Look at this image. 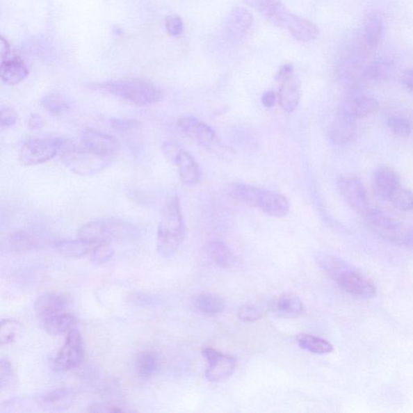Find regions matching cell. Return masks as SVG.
I'll return each mask as SVG.
<instances>
[{"label":"cell","instance_id":"6da1fadb","mask_svg":"<svg viewBox=\"0 0 413 413\" xmlns=\"http://www.w3.org/2000/svg\"><path fill=\"white\" fill-rule=\"evenodd\" d=\"M186 234L182 209L177 195L171 196L161 211L157 234V250L163 258L173 257L183 244Z\"/></svg>","mask_w":413,"mask_h":413},{"label":"cell","instance_id":"7a4b0ae2","mask_svg":"<svg viewBox=\"0 0 413 413\" xmlns=\"http://www.w3.org/2000/svg\"><path fill=\"white\" fill-rule=\"evenodd\" d=\"M319 263L330 278L347 293L366 300L375 296L374 284L346 261L335 256L324 255L321 257Z\"/></svg>","mask_w":413,"mask_h":413},{"label":"cell","instance_id":"3957f363","mask_svg":"<svg viewBox=\"0 0 413 413\" xmlns=\"http://www.w3.org/2000/svg\"><path fill=\"white\" fill-rule=\"evenodd\" d=\"M95 88L138 106L158 104L163 98L157 86L140 79H111L95 84Z\"/></svg>","mask_w":413,"mask_h":413},{"label":"cell","instance_id":"277c9868","mask_svg":"<svg viewBox=\"0 0 413 413\" xmlns=\"http://www.w3.org/2000/svg\"><path fill=\"white\" fill-rule=\"evenodd\" d=\"M231 194L241 202L259 209L271 218H283L290 210L289 201L286 196L274 191L236 183L231 186Z\"/></svg>","mask_w":413,"mask_h":413},{"label":"cell","instance_id":"5b68a950","mask_svg":"<svg viewBox=\"0 0 413 413\" xmlns=\"http://www.w3.org/2000/svg\"><path fill=\"white\" fill-rule=\"evenodd\" d=\"M138 229L132 224L118 218L98 219L85 224L78 238L92 245L135 238Z\"/></svg>","mask_w":413,"mask_h":413},{"label":"cell","instance_id":"8992f818","mask_svg":"<svg viewBox=\"0 0 413 413\" xmlns=\"http://www.w3.org/2000/svg\"><path fill=\"white\" fill-rule=\"evenodd\" d=\"M61 159L72 172L88 177L102 172L112 163L113 158L95 152L68 139L61 152Z\"/></svg>","mask_w":413,"mask_h":413},{"label":"cell","instance_id":"52a82bcc","mask_svg":"<svg viewBox=\"0 0 413 413\" xmlns=\"http://www.w3.org/2000/svg\"><path fill=\"white\" fill-rule=\"evenodd\" d=\"M67 140L62 138L30 139L19 150V162L27 166L47 163L61 154Z\"/></svg>","mask_w":413,"mask_h":413},{"label":"cell","instance_id":"ba28073f","mask_svg":"<svg viewBox=\"0 0 413 413\" xmlns=\"http://www.w3.org/2000/svg\"><path fill=\"white\" fill-rule=\"evenodd\" d=\"M279 83L278 99L281 108L286 113L295 112L300 100V90L295 77V68L291 64H285L275 75Z\"/></svg>","mask_w":413,"mask_h":413},{"label":"cell","instance_id":"9c48e42d","mask_svg":"<svg viewBox=\"0 0 413 413\" xmlns=\"http://www.w3.org/2000/svg\"><path fill=\"white\" fill-rule=\"evenodd\" d=\"M84 357V346L81 334L75 329L70 330L64 344L54 362L55 371L64 372L77 369Z\"/></svg>","mask_w":413,"mask_h":413},{"label":"cell","instance_id":"30bf717a","mask_svg":"<svg viewBox=\"0 0 413 413\" xmlns=\"http://www.w3.org/2000/svg\"><path fill=\"white\" fill-rule=\"evenodd\" d=\"M202 355L206 360L205 377L209 381H222L234 374L236 369L234 357L211 347H204Z\"/></svg>","mask_w":413,"mask_h":413},{"label":"cell","instance_id":"8fae6325","mask_svg":"<svg viewBox=\"0 0 413 413\" xmlns=\"http://www.w3.org/2000/svg\"><path fill=\"white\" fill-rule=\"evenodd\" d=\"M366 222L376 233L391 243L403 245L406 229L394 219L382 211L370 209L364 215Z\"/></svg>","mask_w":413,"mask_h":413},{"label":"cell","instance_id":"7c38bea8","mask_svg":"<svg viewBox=\"0 0 413 413\" xmlns=\"http://www.w3.org/2000/svg\"><path fill=\"white\" fill-rule=\"evenodd\" d=\"M337 188L342 197L353 210L362 216L370 209L369 198L364 184L359 178L341 177Z\"/></svg>","mask_w":413,"mask_h":413},{"label":"cell","instance_id":"4fadbf2b","mask_svg":"<svg viewBox=\"0 0 413 413\" xmlns=\"http://www.w3.org/2000/svg\"><path fill=\"white\" fill-rule=\"evenodd\" d=\"M178 125L188 137L206 149L219 145V139L214 129L209 124L193 117H184L178 120Z\"/></svg>","mask_w":413,"mask_h":413},{"label":"cell","instance_id":"5bb4252c","mask_svg":"<svg viewBox=\"0 0 413 413\" xmlns=\"http://www.w3.org/2000/svg\"><path fill=\"white\" fill-rule=\"evenodd\" d=\"M80 144L90 150L113 158L118 152L117 138L95 129H86L80 135Z\"/></svg>","mask_w":413,"mask_h":413},{"label":"cell","instance_id":"9a60e30c","mask_svg":"<svg viewBox=\"0 0 413 413\" xmlns=\"http://www.w3.org/2000/svg\"><path fill=\"white\" fill-rule=\"evenodd\" d=\"M244 3L277 27L285 28L291 14L282 0H244Z\"/></svg>","mask_w":413,"mask_h":413},{"label":"cell","instance_id":"2e32d148","mask_svg":"<svg viewBox=\"0 0 413 413\" xmlns=\"http://www.w3.org/2000/svg\"><path fill=\"white\" fill-rule=\"evenodd\" d=\"M253 24V15L248 9L236 7L232 10L225 25L226 37L231 42H238L248 33Z\"/></svg>","mask_w":413,"mask_h":413},{"label":"cell","instance_id":"e0dca14e","mask_svg":"<svg viewBox=\"0 0 413 413\" xmlns=\"http://www.w3.org/2000/svg\"><path fill=\"white\" fill-rule=\"evenodd\" d=\"M380 108L377 100L371 97H356L346 100L340 105L339 115L357 120L375 114Z\"/></svg>","mask_w":413,"mask_h":413},{"label":"cell","instance_id":"ac0fdd59","mask_svg":"<svg viewBox=\"0 0 413 413\" xmlns=\"http://www.w3.org/2000/svg\"><path fill=\"white\" fill-rule=\"evenodd\" d=\"M400 186L397 174L387 166H380L373 175V188L380 198L389 200L391 196Z\"/></svg>","mask_w":413,"mask_h":413},{"label":"cell","instance_id":"d6986e66","mask_svg":"<svg viewBox=\"0 0 413 413\" xmlns=\"http://www.w3.org/2000/svg\"><path fill=\"white\" fill-rule=\"evenodd\" d=\"M29 74V68L22 58L10 57L1 61L0 76L4 83L18 85L27 79Z\"/></svg>","mask_w":413,"mask_h":413},{"label":"cell","instance_id":"ffe728a7","mask_svg":"<svg viewBox=\"0 0 413 413\" xmlns=\"http://www.w3.org/2000/svg\"><path fill=\"white\" fill-rule=\"evenodd\" d=\"M285 28L292 37L301 42H311L318 38L320 34V30L315 24L292 13Z\"/></svg>","mask_w":413,"mask_h":413},{"label":"cell","instance_id":"44dd1931","mask_svg":"<svg viewBox=\"0 0 413 413\" xmlns=\"http://www.w3.org/2000/svg\"><path fill=\"white\" fill-rule=\"evenodd\" d=\"M65 310H67V300L54 292H47L40 295L35 303V312L38 321Z\"/></svg>","mask_w":413,"mask_h":413},{"label":"cell","instance_id":"7402d4cb","mask_svg":"<svg viewBox=\"0 0 413 413\" xmlns=\"http://www.w3.org/2000/svg\"><path fill=\"white\" fill-rule=\"evenodd\" d=\"M43 330L51 336H60L74 329V316L68 310L58 312L39 321Z\"/></svg>","mask_w":413,"mask_h":413},{"label":"cell","instance_id":"603a6c76","mask_svg":"<svg viewBox=\"0 0 413 413\" xmlns=\"http://www.w3.org/2000/svg\"><path fill=\"white\" fill-rule=\"evenodd\" d=\"M175 165L177 166L180 179L185 185L193 186L200 182V166L193 156L188 151H183Z\"/></svg>","mask_w":413,"mask_h":413},{"label":"cell","instance_id":"cb8c5ba5","mask_svg":"<svg viewBox=\"0 0 413 413\" xmlns=\"http://www.w3.org/2000/svg\"><path fill=\"white\" fill-rule=\"evenodd\" d=\"M206 253L220 268L231 269L238 264V259L222 241H211L206 245Z\"/></svg>","mask_w":413,"mask_h":413},{"label":"cell","instance_id":"d4e9b609","mask_svg":"<svg viewBox=\"0 0 413 413\" xmlns=\"http://www.w3.org/2000/svg\"><path fill=\"white\" fill-rule=\"evenodd\" d=\"M364 33L366 44L372 48L379 47L384 41V23L380 14L367 15L364 22Z\"/></svg>","mask_w":413,"mask_h":413},{"label":"cell","instance_id":"484cf974","mask_svg":"<svg viewBox=\"0 0 413 413\" xmlns=\"http://www.w3.org/2000/svg\"><path fill=\"white\" fill-rule=\"evenodd\" d=\"M356 133L355 120L349 118H339L332 123L330 130V138L336 144H346L355 138Z\"/></svg>","mask_w":413,"mask_h":413},{"label":"cell","instance_id":"4316f807","mask_svg":"<svg viewBox=\"0 0 413 413\" xmlns=\"http://www.w3.org/2000/svg\"><path fill=\"white\" fill-rule=\"evenodd\" d=\"M193 305L196 310L206 315H218L225 309L226 302L222 297L202 293L193 297Z\"/></svg>","mask_w":413,"mask_h":413},{"label":"cell","instance_id":"83f0119b","mask_svg":"<svg viewBox=\"0 0 413 413\" xmlns=\"http://www.w3.org/2000/svg\"><path fill=\"white\" fill-rule=\"evenodd\" d=\"M273 306L276 314L284 316H299L304 310L303 302L298 296L292 293L281 295L275 300Z\"/></svg>","mask_w":413,"mask_h":413},{"label":"cell","instance_id":"f1b7e54d","mask_svg":"<svg viewBox=\"0 0 413 413\" xmlns=\"http://www.w3.org/2000/svg\"><path fill=\"white\" fill-rule=\"evenodd\" d=\"M93 245L78 238L77 240H61L55 243L60 254L67 258L81 259L90 254Z\"/></svg>","mask_w":413,"mask_h":413},{"label":"cell","instance_id":"f546056e","mask_svg":"<svg viewBox=\"0 0 413 413\" xmlns=\"http://www.w3.org/2000/svg\"><path fill=\"white\" fill-rule=\"evenodd\" d=\"M40 105L54 117H59L68 112L72 108V102L65 95L58 92H50L44 95L40 100Z\"/></svg>","mask_w":413,"mask_h":413},{"label":"cell","instance_id":"4dcf8cb0","mask_svg":"<svg viewBox=\"0 0 413 413\" xmlns=\"http://www.w3.org/2000/svg\"><path fill=\"white\" fill-rule=\"evenodd\" d=\"M159 367V356L154 351L140 352L136 359L135 369L137 374L144 379L153 376Z\"/></svg>","mask_w":413,"mask_h":413},{"label":"cell","instance_id":"1f68e13d","mask_svg":"<svg viewBox=\"0 0 413 413\" xmlns=\"http://www.w3.org/2000/svg\"><path fill=\"white\" fill-rule=\"evenodd\" d=\"M38 245V241L26 232H16L10 234L3 243V249L8 251L23 252L31 250Z\"/></svg>","mask_w":413,"mask_h":413},{"label":"cell","instance_id":"d6a6232c","mask_svg":"<svg viewBox=\"0 0 413 413\" xmlns=\"http://www.w3.org/2000/svg\"><path fill=\"white\" fill-rule=\"evenodd\" d=\"M297 343L302 349L316 355H327L334 350L328 341L314 335L300 334L296 336Z\"/></svg>","mask_w":413,"mask_h":413},{"label":"cell","instance_id":"836d02e7","mask_svg":"<svg viewBox=\"0 0 413 413\" xmlns=\"http://www.w3.org/2000/svg\"><path fill=\"white\" fill-rule=\"evenodd\" d=\"M22 325L18 321L12 319H3L0 329V344L1 346L13 343L17 340Z\"/></svg>","mask_w":413,"mask_h":413},{"label":"cell","instance_id":"e575fe53","mask_svg":"<svg viewBox=\"0 0 413 413\" xmlns=\"http://www.w3.org/2000/svg\"><path fill=\"white\" fill-rule=\"evenodd\" d=\"M114 255L113 246L108 243L93 245L90 252V259L95 265H103L112 259Z\"/></svg>","mask_w":413,"mask_h":413},{"label":"cell","instance_id":"d590c367","mask_svg":"<svg viewBox=\"0 0 413 413\" xmlns=\"http://www.w3.org/2000/svg\"><path fill=\"white\" fill-rule=\"evenodd\" d=\"M387 125L391 132L400 138H407L412 133V125L409 120L401 115H392L387 119Z\"/></svg>","mask_w":413,"mask_h":413},{"label":"cell","instance_id":"8d00e7d4","mask_svg":"<svg viewBox=\"0 0 413 413\" xmlns=\"http://www.w3.org/2000/svg\"><path fill=\"white\" fill-rule=\"evenodd\" d=\"M397 209L410 211L413 209V193L411 191L402 188L400 186L389 200Z\"/></svg>","mask_w":413,"mask_h":413},{"label":"cell","instance_id":"74e56055","mask_svg":"<svg viewBox=\"0 0 413 413\" xmlns=\"http://www.w3.org/2000/svg\"><path fill=\"white\" fill-rule=\"evenodd\" d=\"M74 395V391L70 389H60L47 393L42 397V402L44 405H55L64 400H68Z\"/></svg>","mask_w":413,"mask_h":413},{"label":"cell","instance_id":"f35d334b","mask_svg":"<svg viewBox=\"0 0 413 413\" xmlns=\"http://www.w3.org/2000/svg\"><path fill=\"white\" fill-rule=\"evenodd\" d=\"M184 149L175 140H169L163 145V152L170 164L175 165Z\"/></svg>","mask_w":413,"mask_h":413},{"label":"cell","instance_id":"ab89813d","mask_svg":"<svg viewBox=\"0 0 413 413\" xmlns=\"http://www.w3.org/2000/svg\"><path fill=\"white\" fill-rule=\"evenodd\" d=\"M389 72V65L382 62L373 63L367 67L364 72V76L366 79L378 80L384 79Z\"/></svg>","mask_w":413,"mask_h":413},{"label":"cell","instance_id":"60d3db41","mask_svg":"<svg viewBox=\"0 0 413 413\" xmlns=\"http://www.w3.org/2000/svg\"><path fill=\"white\" fill-rule=\"evenodd\" d=\"M165 25L166 31L170 36L178 37L184 32V24L183 19L177 15H170L166 17Z\"/></svg>","mask_w":413,"mask_h":413},{"label":"cell","instance_id":"b9f144b4","mask_svg":"<svg viewBox=\"0 0 413 413\" xmlns=\"http://www.w3.org/2000/svg\"><path fill=\"white\" fill-rule=\"evenodd\" d=\"M112 128L118 132H129L140 127V123L136 119L117 118L110 120Z\"/></svg>","mask_w":413,"mask_h":413},{"label":"cell","instance_id":"7bdbcfd3","mask_svg":"<svg viewBox=\"0 0 413 413\" xmlns=\"http://www.w3.org/2000/svg\"><path fill=\"white\" fill-rule=\"evenodd\" d=\"M13 377V370L11 362L7 359H1V365H0V387L3 391L5 387L11 384Z\"/></svg>","mask_w":413,"mask_h":413},{"label":"cell","instance_id":"ee69618b","mask_svg":"<svg viewBox=\"0 0 413 413\" xmlns=\"http://www.w3.org/2000/svg\"><path fill=\"white\" fill-rule=\"evenodd\" d=\"M261 312L255 306L245 305L238 311V317L241 321L254 322L261 318Z\"/></svg>","mask_w":413,"mask_h":413},{"label":"cell","instance_id":"f6af8a7d","mask_svg":"<svg viewBox=\"0 0 413 413\" xmlns=\"http://www.w3.org/2000/svg\"><path fill=\"white\" fill-rule=\"evenodd\" d=\"M18 115L13 108L3 107L1 108V128L8 129L17 124Z\"/></svg>","mask_w":413,"mask_h":413},{"label":"cell","instance_id":"bcb514c9","mask_svg":"<svg viewBox=\"0 0 413 413\" xmlns=\"http://www.w3.org/2000/svg\"><path fill=\"white\" fill-rule=\"evenodd\" d=\"M131 300L133 303L139 306H152L155 303L153 297L143 293H134L130 296Z\"/></svg>","mask_w":413,"mask_h":413},{"label":"cell","instance_id":"7dc6e473","mask_svg":"<svg viewBox=\"0 0 413 413\" xmlns=\"http://www.w3.org/2000/svg\"><path fill=\"white\" fill-rule=\"evenodd\" d=\"M90 412H124L123 407L118 405H108V404H95L89 407Z\"/></svg>","mask_w":413,"mask_h":413},{"label":"cell","instance_id":"c3c4849f","mask_svg":"<svg viewBox=\"0 0 413 413\" xmlns=\"http://www.w3.org/2000/svg\"><path fill=\"white\" fill-rule=\"evenodd\" d=\"M400 81L406 88L413 92V68L406 70L401 74Z\"/></svg>","mask_w":413,"mask_h":413},{"label":"cell","instance_id":"681fc988","mask_svg":"<svg viewBox=\"0 0 413 413\" xmlns=\"http://www.w3.org/2000/svg\"><path fill=\"white\" fill-rule=\"evenodd\" d=\"M29 128L31 130H39L43 127L44 123L41 115L34 113L30 115L28 120Z\"/></svg>","mask_w":413,"mask_h":413},{"label":"cell","instance_id":"f907efd6","mask_svg":"<svg viewBox=\"0 0 413 413\" xmlns=\"http://www.w3.org/2000/svg\"><path fill=\"white\" fill-rule=\"evenodd\" d=\"M277 95L272 90H268L264 93L261 97V104H264V107L270 108L273 107L276 102Z\"/></svg>","mask_w":413,"mask_h":413},{"label":"cell","instance_id":"816d5d0a","mask_svg":"<svg viewBox=\"0 0 413 413\" xmlns=\"http://www.w3.org/2000/svg\"><path fill=\"white\" fill-rule=\"evenodd\" d=\"M0 54H1V61L10 58V54H11V45L8 40L3 36L0 38Z\"/></svg>","mask_w":413,"mask_h":413}]
</instances>
